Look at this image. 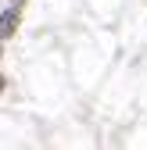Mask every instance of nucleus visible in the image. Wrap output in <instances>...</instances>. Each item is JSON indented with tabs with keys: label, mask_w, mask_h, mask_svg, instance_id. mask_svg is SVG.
<instances>
[{
	"label": "nucleus",
	"mask_w": 147,
	"mask_h": 150,
	"mask_svg": "<svg viewBox=\"0 0 147 150\" xmlns=\"http://www.w3.org/2000/svg\"><path fill=\"white\" fill-rule=\"evenodd\" d=\"M18 18H22L18 7H7L4 14H0V40H11V36L18 32Z\"/></svg>",
	"instance_id": "1"
},
{
	"label": "nucleus",
	"mask_w": 147,
	"mask_h": 150,
	"mask_svg": "<svg viewBox=\"0 0 147 150\" xmlns=\"http://www.w3.org/2000/svg\"><path fill=\"white\" fill-rule=\"evenodd\" d=\"M4 86H7V79H4V75H0V89H4Z\"/></svg>",
	"instance_id": "2"
},
{
	"label": "nucleus",
	"mask_w": 147,
	"mask_h": 150,
	"mask_svg": "<svg viewBox=\"0 0 147 150\" xmlns=\"http://www.w3.org/2000/svg\"><path fill=\"white\" fill-rule=\"evenodd\" d=\"M0 54H4V40H0Z\"/></svg>",
	"instance_id": "3"
}]
</instances>
